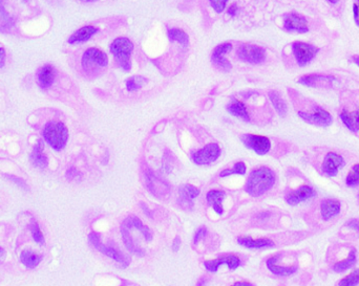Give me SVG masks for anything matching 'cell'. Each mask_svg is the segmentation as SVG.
Returning a JSON list of instances; mask_svg holds the SVG:
<instances>
[{
    "instance_id": "1",
    "label": "cell",
    "mask_w": 359,
    "mask_h": 286,
    "mask_svg": "<svg viewBox=\"0 0 359 286\" xmlns=\"http://www.w3.org/2000/svg\"><path fill=\"white\" fill-rule=\"evenodd\" d=\"M275 184V175L267 167L253 170L246 183V191L251 196H260L270 190Z\"/></svg>"
},
{
    "instance_id": "2",
    "label": "cell",
    "mask_w": 359,
    "mask_h": 286,
    "mask_svg": "<svg viewBox=\"0 0 359 286\" xmlns=\"http://www.w3.org/2000/svg\"><path fill=\"white\" fill-rule=\"evenodd\" d=\"M43 136L50 147L60 151L65 147L67 142L68 130L63 123L52 121L46 124L43 130Z\"/></svg>"
},
{
    "instance_id": "3",
    "label": "cell",
    "mask_w": 359,
    "mask_h": 286,
    "mask_svg": "<svg viewBox=\"0 0 359 286\" xmlns=\"http://www.w3.org/2000/svg\"><path fill=\"white\" fill-rule=\"evenodd\" d=\"M133 50V43L125 37H120L111 44V51L114 55L117 63L122 69L129 71L131 69L130 56Z\"/></svg>"
},
{
    "instance_id": "4",
    "label": "cell",
    "mask_w": 359,
    "mask_h": 286,
    "mask_svg": "<svg viewBox=\"0 0 359 286\" xmlns=\"http://www.w3.org/2000/svg\"><path fill=\"white\" fill-rule=\"evenodd\" d=\"M108 65V57L104 51L92 47L84 52L82 57V67L87 73H94L99 68Z\"/></svg>"
},
{
    "instance_id": "5",
    "label": "cell",
    "mask_w": 359,
    "mask_h": 286,
    "mask_svg": "<svg viewBox=\"0 0 359 286\" xmlns=\"http://www.w3.org/2000/svg\"><path fill=\"white\" fill-rule=\"evenodd\" d=\"M238 58L250 64H261L266 59L265 48L254 44H243L237 49Z\"/></svg>"
},
{
    "instance_id": "6",
    "label": "cell",
    "mask_w": 359,
    "mask_h": 286,
    "mask_svg": "<svg viewBox=\"0 0 359 286\" xmlns=\"http://www.w3.org/2000/svg\"><path fill=\"white\" fill-rule=\"evenodd\" d=\"M89 240L97 249H99L101 253H103L107 257L114 259L115 261H117L119 263H121L123 266H127L129 264L130 259L128 260V258L126 256H124L123 254H121L119 251H117L116 248H114L112 246H107V245L102 243L100 235L98 233H95V232L91 233L89 235Z\"/></svg>"
},
{
    "instance_id": "7",
    "label": "cell",
    "mask_w": 359,
    "mask_h": 286,
    "mask_svg": "<svg viewBox=\"0 0 359 286\" xmlns=\"http://www.w3.org/2000/svg\"><path fill=\"white\" fill-rule=\"evenodd\" d=\"M292 50L298 65L306 66L315 58L319 48L309 43L296 41L292 44Z\"/></svg>"
},
{
    "instance_id": "8",
    "label": "cell",
    "mask_w": 359,
    "mask_h": 286,
    "mask_svg": "<svg viewBox=\"0 0 359 286\" xmlns=\"http://www.w3.org/2000/svg\"><path fill=\"white\" fill-rule=\"evenodd\" d=\"M298 117L306 123L319 127H328L333 122L332 116L327 110L321 108V107H316L313 112L298 111Z\"/></svg>"
},
{
    "instance_id": "9",
    "label": "cell",
    "mask_w": 359,
    "mask_h": 286,
    "mask_svg": "<svg viewBox=\"0 0 359 286\" xmlns=\"http://www.w3.org/2000/svg\"><path fill=\"white\" fill-rule=\"evenodd\" d=\"M241 140L247 148L253 150L260 155L267 154L271 149L270 139L263 135L243 134L241 136Z\"/></svg>"
},
{
    "instance_id": "10",
    "label": "cell",
    "mask_w": 359,
    "mask_h": 286,
    "mask_svg": "<svg viewBox=\"0 0 359 286\" xmlns=\"http://www.w3.org/2000/svg\"><path fill=\"white\" fill-rule=\"evenodd\" d=\"M220 155V148L217 144L211 142L204 148L198 150L192 154V160L197 165H208L215 160Z\"/></svg>"
},
{
    "instance_id": "11",
    "label": "cell",
    "mask_w": 359,
    "mask_h": 286,
    "mask_svg": "<svg viewBox=\"0 0 359 286\" xmlns=\"http://www.w3.org/2000/svg\"><path fill=\"white\" fill-rule=\"evenodd\" d=\"M146 176V185L148 190L159 198L164 197L168 195L170 191V187L168 183H166L163 178L159 177L157 174L153 173L151 170H147L145 173Z\"/></svg>"
},
{
    "instance_id": "12",
    "label": "cell",
    "mask_w": 359,
    "mask_h": 286,
    "mask_svg": "<svg viewBox=\"0 0 359 286\" xmlns=\"http://www.w3.org/2000/svg\"><path fill=\"white\" fill-rule=\"evenodd\" d=\"M336 79L330 75L310 74L305 75L298 79V83L307 87L313 88H332Z\"/></svg>"
},
{
    "instance_id": "13",
    "label": "cell",
    "mask_w": 359,
    "mask_h": 286,
    "mask_svg": "<svg viewBox=\"0 0 359 286\" xmlns=\"http://www.w3.org/2000/svg\"><path fill=\"white\" fill-rule=\"evenodd\" d=\"M284 28L288 32H296L299 34H306L309 32L307 19L302 15L297 13H289L285 15Z\"/></svg>"
},
{
    "instance_id": "14",
    "label": "cell",
    "mask_w": 359,
    "mask_h": 286,
    "mask_svg": "<svg viewBox=\"0 0 359 286\" xmlns=\"http://www.w3.org/2000/svg\"><path fill=\"white\" fill-rule=\"evenodd\" d=\"M344 165H345V160L343 156L335 152H329L323 159L321 169L324 174L330 177H333L337 175L339 169L341 167H344Z\"/></svg>"
},
{
    "instance_id": "15",
    "label": "cell",
    "mask_w": 359,
    "mask_h": 286,
    "mask_svg": "<svg viewBox=\"0 0 359 286\" xmlns=\"http://www.w3.org/2000/svg\"><path fill=\"white\" fill-rule=\"evenodd\" d=\"M223 264H226L231 271H234L239 266V264H241V260L234 255H229V256H223L214 260H208L204 262V265L206 267V270L211 273H216L218 267Z\"/></svg>"
},
{
    "instance_id": "16",
    "label": "cell",
    "mask_w": 359,
    "mask_h": 286,
    "mask_svg": "<svg viewBox=\"0 0 359 286\" xmlns=\"http://www.w3.org/2000/svg\"><path fill=\"white\" fill-rule=\"evenodd\" d=\"M314 194L315 192L311 187L305 185L299 187L297 190L288 194L286 197V202L290 206H296L302 202H306L307 199L311 198L312 196H314Z\"/></svg>"
},
{
    "instance_id": "17",
    "label": "cell",
    "mask_w": 359,
    "mask_h": 286,
    "mask_svg": "<svg viewBox=\"0 0 359 286\" xmlns=\"http://www.w3.org/2000/svg\"><path fill=\"white\" fill-rule=\"evenodd\" d=\"M180 194V204L182 207L190 209L194 206V199L197 198L200 195V190L192 185H182L179 188Z\"/></svg>"
},
{
    "instance_id": "18",
    "label": "cell",
    "mask_w": 359,
    "mask_h": 286,
    "mask_svg": "<svg viewBox=\"0 0 359 286\" xmlns=\"http://www.w3.org/2000/svg\"><path fill=\"white\" fill-rule=\"evenodd\" d=\"M340 203L337 199H324L321 203L320 206V212H321V217L324 221H328L331 218L337 216L340 212Z\"/></svg>"
},
{
    "instance_id": "19",
    "label": "cell",
    "mask_w": 359,
    "mask_h": 286,
    "mask_svg": "<svg viewBox=\"0 0 359 286\" xmlns=\"http://www.w3.org/2000/svg\"><path fill=\"white\" fill-rule=\"evenodd\" d=\"M43 150H44L43 141L39 139L37 141V144L34 146L31 154L32 164L39 169H45L47 167V157L44 154Z\"/></svg>"
},
{
    "instance_id": "20",
    "label": "cell",
    "mask_w": 359,
    "mask_h": 286,
    "mask_svg": "<svg viewBox=\"0 0 359 286\" xmlns=\"http://www.w3.org/2000/svg\"><path fill=\"white\" fill-rule=\"evenodd\" d=\"M98 32V28H96L93 25H88L83 26L80 30L76 31L70 38H68V43L70 44H77V43H82L90 40L93 36Z\"/></svg>"
},
{
    "instance_id": "21",
    "label": "cell",
    "mask_w": 359,
    "mask_h": 286,
    "mask_svg": "<svg viewBox=\"0 0 359 286\" xmlns=\"http://www.w3.org/2000/svg\"><path fill=\"white\" fill-rule=\"evenodd\" d=\"M279 255L271 257L267 261V267L270 272L279 276H290L297 271V266H283L278 264Z\"/></svg>"
},
{
    "instance_id": "22",
    "label": "cell",
    "mask_w": 359,
    "mask_h": 286,
    "mask_svg": "<svg viewBox=\"0 0 359 286\" xmlns=\"http://www.w3.org/2000/svg\"><path fill=\"white\" fill-rule=\"evenodd\" d=\"M55 80V69L53 66L45 65L38 73V84L42 89H47L52 86Z\"/></svg>"
},
{
    "instance_id": "23",
    "label": "cell",
    "mask_w": 359,
    "mask_h": 286,
    "mask_svg": "<svg viewBox=\"0 0 359 286\" xmlns=\"http://www.w3.org/2000/svg\"><path fill=\"white\" fill-rule=\"evenodd\" d=\"M237 242L248 248H263V247L274 246V242L269 238L253 239L251 237H239L237 238Z\"/></svg>"
},
{
    "instance_id": "24",
    "label": "cell",
    "mask_w": 359,
    "mask_h": 286,
    "mask_svg": "<svg viewBox=\"0 0 359 286\" xmlns=\"http://www.w3.org/2000/svg\"><path fill=\"white\" fill-rule=\"evenodd\" d=\"M340 119L350 131L352 132L359 131V108L354 112H349L347 110L341 111Z\"/></svg>"
},
{
    "instance_id": "25",
    "label": "cell",
    "mask_w": 359,
    "mask_h": 286,
    "mask_svg": "<svg viewBox=\"0 0 359 286\" xmlns=\"http://www.w3.org/2000/svg\"><path fill=\"white\" fill-rule=\"evenodd\" d=\"M227 111L230 115H232L233 117L241 118L245 122H249L250 121V117H249V113L247 111L246 106L241 101L233 100L230 104L227 105Z\"/></svg>"
},
{
    "instance_id": "26",
    "label": "cell",
    "mask_w": 359,
    "mask_h": 286,
    "mask_svg": "<svg viewBox=\"0 0 359 286\" xmlns=\"http://www.w3.org/2000/svg\"><path fill=\"white\" fill-rule=\"evenodd\" d=\"M206 198L208 204L212 206L215 213H217L218 215H222L224 212L223 207H222V202H223V199L225 198V192L218 191V190H211L207 193Z\"/></svg>"
},
{
    "instance_id": "27",
    "label": "cell",
    "mask_w": 359,
    "mask_h": 286,
    "mask_svg": "<svg viewBox=\"0 0 359 286\" xmlns=\"http://www.w3.org/2000/svg\"><path fill=\"white\" fill-rule=\"evenodd\" d=\"M43 257L35 252L31 251V249H24V251L20 255V260L21 262L27 267V269H35L36 266L39 265V263L42 261Z\"/></svg>"
},
{
    "instance_id": "28",
    "label": "cell",
    "mask_w": 359,
    "mask_h": 286,
    "mask_svg": "<svg viewBox=\"0 0 359 286\" xmlns=\"http://www.w3.org/2000/svg\"><path fill=\"white\" fill-rule=\"evenodd\" d=\"M268 96H269V99H270L273 107H274L275 110L278 111V113L281 117H285L288 111V107H287L285 100L280 95V93H278L275 91H272L268 94Z\"/></svg>"
},
{
    "instance_id": "29",
    "label": "cell",
    "mask_w": 359,
    "mask_h": 286,
    "mask_svg": "<svg viewBox=\"0 0 359 286\" xmlns=\"http://www.w3.org/2000/svg\"><path fill=\"white\" fill-rule=\"evenodd\" d=\"M355 263H356V252H355V249H352L349 256L345 260H341V261L335 263L334 271L336 273H343V272L351 269V267Z\"/></svg>"
},
{
    "instance_id": "30",
    "label": "cell",
    "mask_w": 359,
    "mask_h": 286,
    "mask_svg": "<svg viewBox=\"0 0 359 286\" xmlns=\"http://www.w3.org/2000/svg\"><path fill=\"white\" fill-rule=\"evenodd\" d=\"M168 37L170 39V41L174 42H178L180 44H182L183 46H187L189 44V37H188V35L180 28H172L168 31Z\"/></svg>"
},
{
    "instance_id": "31",
    "label": "cell",
    "mask_w": 359,
    "mask_h": 286,
    "mask_svg": "<svg viewBox=\"0 0 359 286\" xmlns=\"http://www.w3.org/2000/svg\"><path fill=\"white\" fill-rule=\"evenodd\" d=\"M146 83L147 80L144 77L133 76L126 80V88L128 92H135L138 91V89H141Z\"/></svg>"
},
{
    "instance_id": "32",
    "label": "cell",
    "mask_w": 359,
    "mask_h": 286,
    "mask_svg": "<svg viewBox=\"0 0 359 286\" xmlns=\"http://www.w3.org/2000/svg\"><path fill=\"white\" fill-rule=\"evenodd\" d=\"M30 228H31V232H32L33 239L35 240V242H37L40 245H44L45 244V240H44V236H43L42 232L40 230L39 224L35 220H33L31 225H30Z\"/></svg>"
},
{
    "instance_id": "33",
    "label": "cell",
    "mask_w": 359,
    "mask_h": 286,
    "mask_svg": "<svg viewBox=\"0 0 359 286\" xmlns=\"http://www.w3.org/2000/svg\"><path fill=\"white\" fill-rule=\"evenodd\" d=\"M346 183H347V186L352 188L359 186V164H356L353 166V168L351 169V171L347 176Z\"/></svg>"
},
{
    "instance_id": "34",
    "label": "cell",
    "mask_w": 359,
    "mask_h": 286,
    "mask_svg": "<svg viewBox=\"0 0 359 286\" xmlns=\"http://www.w3.org/2000/svg\"><path fill=\"white\" fill-rule=\"evenodd\" d=\"M359 284V270H355L340 280L338 286H357Z\"/></svg>"
},
{
    "instance_id": "35",
    "label": "cell",
    "mask_w": 359,
    "mask_h": 286,
    "mask_svg": "<svg viewBox=\"0 0 359 286\" xmlns=\"http://www.w3.org/2000/svg\"><path fill=\"white\" fill-rule=\"evenodd\" d=\"M245 173H246V165L243 162H239V163H236L232 169H226L224 171H222V173L219 175H220V177H227V176H230L233 174L243 175Z\"/></svg>"
},
{
    "instance_id": "36",
    "label": "cell",
    "mask_w": 359,
    "mask_h": 286,
    "mask_svg": "<svg viewBox=\"0 0 359 286\" xmlns=\"http://www.w3.org/2000/svg\"><path fill=\"white\" fill-rule=\"evenodd\" d=\"M211 61L218 69L225 71V73H227V71H229L231 69V63L224 56H220V57H213L212 56Z\"/></svg>"
},
{
    "instance_id": "37",
    "label": "cell",
    "mask_w": 359,
    "mask_h": 286,
    "mask_svg": "<svg viewBox=\"0 0 359 286\" xmlns=\"http://www.w3.org/2000/svg\"><path fill=\"white\" fill-rule=\"evenodd\" d=\"M231 49H232V44H231V43H229V42L222 43V44L217 45V46L213 49L212 56H213V57L224 56V55H226V53H228Z\"/></svg>"
},
{
    "instance_id": "38",
    "label": "cell",
    "mask_w": 359,
    "mask_h": 286,
    "mask_svg": "<svg viewBox=\"0 0 359 286\" xmlns=\"http://www.w3.org/2000/svg\"><path fill=\"white\" fill-rule=\"evenodd\" d=\"M210 2V5L211 7L213 8V10L220 14L222 12H223L227 6V3H228V0H209Z\"/></svg>"
},
{
    "instance_id": "39",
    "label": "cell",
    "mask_w": 359,
    "mask_h": 286,
    "mask_svg": "<svg viewBox=\"0 0 359 286\" xmlns=\"http://www.w3.org/2000/svg\"><path fill=\"white\" fill-rule=\"evenodd\" d=\"M8 178H10V181H12V182H14L15 184H17V185H18L19 187H21L22 189H25V190H29V186L25 184V182L23 181V180H21V178H19V177H16V176H14V175H6Z\"/></svg>"
},
{
    "instance_id": "40",
    "label": "cell",
    "mask_w": 359,
    "mask_h": 286,
    "mask_svg": "<svg viewBox=\"0 0 359 286\" xmlns=\"http://www.w3.org/2000/svg\"><path fill=\"white\" fill-rule=\"evenodd\" d=\"M353 15L354 21L359 26V0H354L353 4Z\"/></svg>"
},
{
    "instance_id": "41",
    "label": "cell",
    "mask_w": 359,
    "mask_h": 286,
    "mask_svg": "<svg viewBox=\"0 0 359 286\" xmlns=\"http://www.w3.org/2000/svg\"><path fill=\"white\" fill-rule=\"evenodd\" d=\"M205 235H206V228H205V227H201V228H199V230L197 231L196 235H195V240H194L195 244L199 243V242H200V240H202V239L205 237Z\"/></svg>"
},
{
    "instance_id": "42",
    "label": "cell",
    "mask_w": 359,
    "mask_h": 286,
    "mask_svg": "<svg viewBox=\"0 0 359 286\" xmlns=\"http://www.w3.org/2000/svg\"><path fill=\"white\" fill-rule=\"evenodd\" d=\"M0 20L9 21V15L4 7V0H0Z\"/></svg>"
},
{
    "instance_id": "43",
    "label": "cell",
    "mask_w": 359,
    "mask_h": 286,
    "mask_svg": "<svg viewBox=\"0 0 359 286\" xmlns=\"http://www.w3.org/2000/svg\"><path fill=\"white\" fill-rule=\"evenodd\" d=\"M80 176V172L76 168H70L66 172V177L68 180H75V178Z\"/></svg>"
},
{
    "instance_id": "44",
    "label": "cell",
    "mask_w": 359,
    "mask_h": 286,
    "mask_svg": "<svg viewBox=\"0 0 359 286\" xmlns=\"http://www.w3.org/2000/svg\"><path fill=\"white\" fill-rule=\"evenodd\" d=\"M6 64V50L4 47H0V68H3Z\"/></svg>"
},
{
    "instance_id": "45",
    "label": "cell",
    "mask_w": 359,
    "mask_h": 286,
    "mask_svg": "<svg viewBox=\"0 0 359 286\" xmlns=\"http://www.w3.org/2000/svg\"><path fill=\"white\" fill-rule=\"evenodd\" d=\"M347 225L349 227H352L355 231H359V220H357V219H350L348 221Z\"/></svg>"
},
{
    "instance_id": "46",
    "label": "cell",
    "mask_w": 359,
    "mask_h": 286,
    "mask_svg": "<svg viewBox=\"0 0 359 286\" xmlns=\"http://www.w3.org/2000/svg\"><path fill=\"white\" fill-rule=\"evenodd\" d=\"M237 9H238V8H237V5H236L235 3H233V4L229 7V9H228V12H227L228 15H229V16H232V17L235 16L236 13H237Z\"/></svg>"
},
{
    "instance_id": "47",
    "label": "cell",
    "mask_w": 359,
    "mask_h": 286,
    "mask_svg": "<svg viewBox=\"0 0 359 286\" xmlns=\"http://www.w3.org/2000/svg\"><path fill=\"white\" fill-rule=\"evenodd\" d=\"M180 243H181V240H180V238L179 237H177L176 239H175V241H174V244H173V249H174V251L175 252H178V249H179V246H180Z\"/></svg>"
},
{
    "instance_id": "48",
    "label": "cell",
    "mask_w": 359,
    "mask_h": 286,
    "mask_svg": "<svg viewBox=\"0 0 359 286\" xmlns=\"http://www.w3.org/2000/svg\"><path fill=\"white\" fill-rule=\"evenodd\" d=\"M232 286H253L252 284H250L249 282H244V281H241V282H236L234 283Z\"/></svg>"
},
{
    "instance_id": "49",
    "label": "cell",
    "mask_w": 359,
    "mask_h": 286,
    "mask_svg": "<svg viewBox=\"0 0 359 286\" xmlns=\"http://www.w3.org/2000/svg\"><path fill=\"white\" fill-rule=\"evenodd\" d=\"M352 60H353L354 63H356L359 66V56H353Z\"/></svg>"
},
{
    "instance_id": "50",
    "label": "cell",
    "mask_w": 359,
    "mask_h": 286,
    "mask_svg": "<svg viewBox=\"0 0 359 286\" xmlns=\"http://www.w3.org/2000/svg\"><path fill=\"white\" fill-rule=\"evenodd\" d=\"M5 257V249L3 247H0V260Z\"/></svg>"
},
{
    "instance_id": "51",
    "label": "cell",
    "mask_w": 359,
    "mask_h": 286,
    "mask_svg": "<svg viewBox=\"0 0 359 286\" xmlns=\"http://www.w3.org/2000/svg\"><path fill=\"white\" fill-rule=\"evenodd\" d=\"M328 2H329L331 5H337L339 0H328Z\"/></svg>"
},
{
    "instance_id": "52",
    "label": "cell",
    "mask_w": 359,
    "mask_h": 286,
    "mask_svg": "<svg viewBox=\"0 0 359 286\" xmlns=\"http://www.w3.org/2000/svg\"><path fill=\"white\" fill-rule=\"evenodd\" d=\"M83 2H87V3H93V2H97V0H83Z\"/></svg>"
},
{
    "instance_id": "53",
    "label": "cell",
    "mask_w": 359,
    "mask_h": 286,
    "mask_svg": "<svg viewBox=\"0 0 359 286\" xmlns=\"http://www.w3.org/2000/svg\"><path fill=\"white\" fill-rule=\"evenodd\" d=\"M22 2H23V3H27V2H29V0H22Z\"/></svg>"
},
{
    "instance_id": "54",
    "label": "cell",
    "mask_w": 359,
    "mask_h": 286,
    "mask_svg": "<svg viewBox=\"0 0 359 286\" xmlns=\"http://www.w3.org/2000/svg\"><path fill=\"white\" fill-rule=\"evenodd\" d=\"M358 199H359V194H358Z\"/></svg>"
}]
</instances>
